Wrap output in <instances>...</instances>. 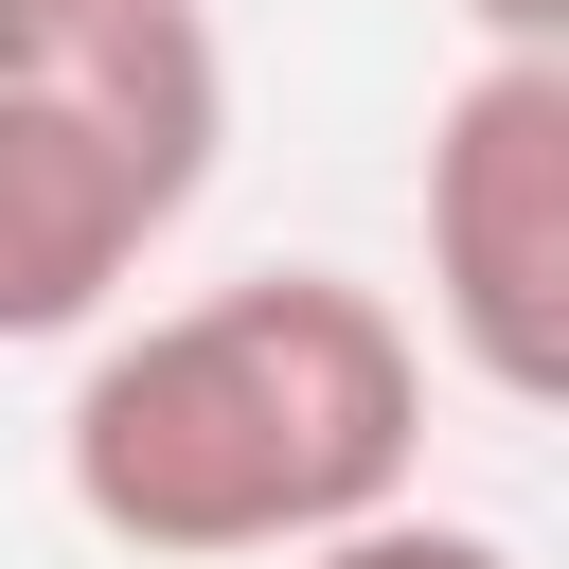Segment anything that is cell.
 Returning <instances> with one entry per match:
<instances>
[{"instance_id": "cell-1", "label": "cell", "mask_w": 569, "mask_h": 569, "mask_svg": "<svg viewBox=\"0 0 569 569\" xmlns=\"http://www.w3.org/2000/svg\"><path fill=\"white\" fill-rule=\"evenodd\" d=\"M427 462V338L338 284V267H249L196 284L124 338H89L53 480L107 551L142 569H249L391 516Z\"/></svg>"}, {"instance_id": "cell-2", "label": "cell", "mask_w": 569, "mask_h": 569, "mask_svg": "<svg viewBox=\"0 0 569 569\" xmlns=\"http://www.w3.org/2000/svg\"><path fill=\"white\" fill-rule=\"evenodd\" d=\"M231 53L196 0H0V356L107 338L142 249L213 196Z\"/></svg>"}, {"instance_id": "cell-3", "label": "cell", "mask_w": 569, "mask_h": 569, "mask_svg": "<svg viewBox=\"0 0 569 569\" xmlns=\"http://www.w3.org/2000/svg\"><path fill=\"white\" fill-rule=\"evenodd\" d=\"M427 320L498 409L569 391V53H480L427 107Z\"/></svg>"}, {"instance_id": "cell-4", "label": "cell", "mask_w": 569, "mask_h": 569, "mask_svg": "<svg viewBox=\"0 0 569 569\" xmlns=\"http://www.w3.org/2000/svg\"><path fill=\"white\" fill-rule=\"evenodd\" d=\"M284 569H516V533H480V516H356V533H320V551H284Z\"/></svg>"}, {"instance_id": "cell-5", "label": "cell", "mask_w": 569, "mask_h": 569, "mask_svg": "<svg viewBox=\"0 0 569 569\" xmlns=\"http://www.w3.org/2000/svg\"><path fill=\"white\" fill-rule=\"evenodd\" d=\"M480 18V53H569V0H462Z\"/></svg>"}]
</instances>
